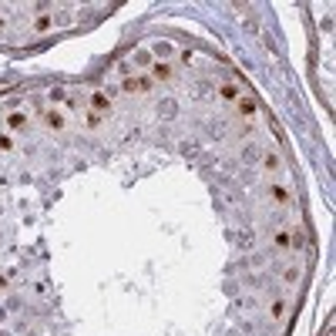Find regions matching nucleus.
<instances>
[{
    "label": "nucleus",
    "instance_id": "obj_1",
    "mask_svg": "<svg viewBox=\"0 0 336 336\" xmlns=\"http://www.w3.org/2000/svg\"><path fill=\"white\" fill-rule=\"evenodd\" d=\"M151 88H155V81L148 78V74H141V78H134V74H131V78L121 81V91H124V94H148Z\"/></svg>",
    "mask_w": 336,
    "mask_h": 336
},
{
    "label": "nucleus",
    "instance_id": "obj_2",
    "mask_svg": "<svg viewBox=\"0 0 336 336\" xmlns=\"http://www.w3.org/2000/svg\"><path fill=\"white\" fill-rule=\"evenodd\" d=\"M172 74H175V67L168 64V61H155V64L148 67V78H151V81H158V84L172 81Z\"/></svg>",
    "mask_w": 336,
    "mask_h": 336
},
{
    "label": "nucleus",
    "instance_id": "obj_3",
    "mask_svg": "<svg viewBox=\"0 0 336 336\" xmlns=\"http://www.w3.org/2000/svg\"><path fill=\"white\" fill-rule=\"evenodd\" d=\"M91 111L94 114H111V98H108V91H91Z\"/></svg>",
    "mask_w": 336,
    "mask_h": 336
},
{
    "label": "nucleus",
    "instance_id": "obj_4",
    "mask_svg": "<svg viewBox=\"0 0 336 336\" xmlns=\"http://www.w3.org/2000/svg\"><path fill=\"white\" fill-rule=\"evenodd\" d=\"M44 124L51 128V131H64V128H67V118H64V111L47 108V111H44Z\"/></svg>",
    "mask_w": 336,
    "mask_h": 336
},
{
    "label": "nucleus",
    "instance_id": "obj_5",
    "mask_svg": "<svg viewBox=\"0 0 336 336\" xmlns=\"http://www.w3.org/2000/svg\"><path fill=\"white\" fill-rule=\"evenodd\" d=\"M51 27H54V14H37V17H34V24H31L34 34H47Z\"/></svg>",
    "mask_w": 336,
    "mask_h": 336
},
{
    "label": "nucleus",
    "instance_id": "obj_6",
    "mask_svg": "<svg viewBox=\"0 0 336 336\" xmlns=\"http://www.w3.org/2000/svg\"><path fill=\"white\" fill-rule=\"evenodd\" d=\"M4 121H7V128H11V131H24V128H27V114H24V111H11Z\"/></svg>",
    "mask_w": 336,
    "mask_h": 336
},
{
    "label": "nucleus",
    "instance_id": "obj_7",
    "mask_svg": "<svg viewBox=\"0 0 336 336\" xmlns=\"http://www.w3.org/2000/svg\"><path fill=\"white\" fill-rule=\"evenodd\" d=\"M219 98L229 101V104H235V101L242 98V91H239V84H222V88H219Z\"/></svg>",
    "mask_w": 336,
    "mask_h": 336
},
{
    "label": "nucleus",
    "instance_id": "obj_8",
    "mask_svg": "<svg viewBox=\"0 0 336 336\" xmlns=\"http://www.w3.org/2000/svg\"><path fill=\"white\" fill-rule=\"evenodd\" d=\"M235 111L246 114V118H252V114H256V101H252V98H239V101H235Z\"/></svg>",
    "mask_w": 336,
    "mask_h": 336
},
{
    "label": "nucleus",
    "instance_id": "obj_9",
    "mask_svg": "<svg viewBox=\"0 0 336 336\" xmlns=\"http://www.w3.org/2000/svg\"><path fill=\"white\" fill-rule=\"evenodd\" d=\"M272 242H276V249H289L292 246V232L289 229H279V232L272 235Z\"/></svg>",
    "mask_w": 336,
    "mask_h": 336
},
{
    "label": "nucleus",
    "instance_id": "obj_10",
    "mask_svg": "<svg viewBox=\"0 0 336 336\" xmlns=\"http://www.w3.org/2000/svg\"><path fill=\"white\" fill-rule=\"evenodd\" d=\"M151 54H155V57H172V54H175V47L165 44V41H155V44H151Z\"/></svg>",
    "mask_w": 336,
    "mask_h": 336
},
{
    "label": "nucleus",
    "instance_id": "obj_11",
    "mask_svg": "<svg viewBox=\"0 0 336 336\" xmlns=\"http://www.w3.org/2000/svg\"><path fill=\"white\" fill-rule=\"evenodd\" d=\"M279 155H276V151H266V158H262V168H266V172H279Z\"/></svg>",
    "mask_w": 336,
    "mask_h": 336
},
{
    "label": "nucleus",
    "instance_id": "obj_12",
    "mask_svg": "<svg viewBox=\"0 0 336 336\" xmlns=\"http://www.w3.org/2000/svg\"><path fill=\"white\" fill-rule=\"evenodd\" d=\"M269 195L279 202V205H286V202H289V192L282 189V185H269Z\"/></svg>",
    "mask_w": 336,
    "mask_h": 336
},
{
    "label": "nucleus",
    "instance_id": "obj_13",
    "mask_svg": "<svg viewBox=\"0 0 336 336\" xmlns=\"http://www.w3.org/2000/svg\"><path fill=\"white\" fill-rule=\"evenodd\" d=\"M282 282H286V286H296V282H299V269L289 266L286 272H282Z\"/></svg>",
    "mask_w": 336,
    "mask_h": 336
},
{
    "label": "nucleus",
    "instance_id": "obj_14",
    "mask_svg": "<svg viewBox=\"0 0 336 336\" xmlns=\"http://www.w3.org/2000/svg\"><path fill=\"white\" fill-rule=\"evenodd\" d=\"M101 121H104V118H101V114H94V111H88V114H84V124H88L91 131H94V128H101Z\"/></svg>",
    "mask_w": 336,
    "mask_h": 336
},
{
    "label": "nucleus",
    "instance_id": "obj_15",
    "mask_svg": "<svg viewBox=\"0 0 336 336\" xmlns=\"http://www.w3.org/2000/svg\"><path fill=\"white\" fill-rule=\"evenodd\" d=\"M0 151H14V134H0Z\"/></svg>",
    "mask_w": 336,
    "mask_h": 336
},
{
    "label": "nucleus",
    "instance_id": "obj_16",
    "mask_svg": "<svg viewBox=\"0 0 336 336\" xmlns=\"http://www.w3.org/2000/svg\"><path fill=\"white\" fill-rule=\"evenodd\" d=\"M269 313H272V319H282V316H286V302H272V309H269Z\"/></svg>",
    "mask_w": 336,
    "mask_h": 336
},
{
    "label": "nucleus",
    "instance_id": "obj_17",
    "mask_svg": "<svg viewBox=\"0 0 336 336\" xmlns=\"http://www.w3.org/2000/svg\"><path fill=\"white\" fill-rule=\"evenodd\" d=\"M47 98H51V101H57V104H64V101H67V91H64V88H54L51 94H47Z\"/></svg>",
    "mask_w": 336,
    "mask_h": 336
},
{
    "label": "nucleus",
    "instance_id": "obj_18",
    "mask_svg": "<svg viewBox=\"0 0 336 336\" xmlns=\"http://www.w3.org/2000/svg\"><path fill=\"white\" fill-rule=\"evenodd\" d=\"M134 64H141V67H151V54H145V51H141V54H134Z\"/></svg>",
    "mask_w": 336,
    "mask_h": 336
},
{
    "label": "nucleus",
    "instance_id": "obj_19",
    "mask_svg": "<svg viewBox=\"0 0 336 336\" xmlns=\"http://www.w3.org/2000/svg\"><path fill=\"white\" fill-rule=\"evenodd\" d=\"M7 289V276H0V292Z\"/></svg>",
    "mask_w": 336,
    "mask_h": 336
},
{
    "label": "nucleus",
    "instance_id": "obj_20",
    "mask_svg": "<svg viewBox=\"0 0 336 336\" xmlns=\"http://www.w3.org/2000/svg\"><path fill=\"white\" fill-rule=\"evenodd\" d=\"M4 27H7V21H4V17H0V31H4Z\"/></svg>",
    "mask_w": 336,
    "mask_h": 336
},
{
    "label": "nucleus",
    "instance_id": "obj_21",
    "mask_svg": "<svg viewBox=\"0 0 336 336\" xmlns=\"http://www.w3.org/2000/svg\"><path fill=\"white\" fill-rule=\"evenodd\" d=\"M4 316H7V313H4V309H0V323H4Z\"/></svg>",
    "mask_w": 336,
    "mask_h": 336
}]
</instances>
